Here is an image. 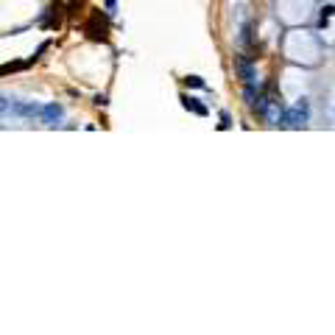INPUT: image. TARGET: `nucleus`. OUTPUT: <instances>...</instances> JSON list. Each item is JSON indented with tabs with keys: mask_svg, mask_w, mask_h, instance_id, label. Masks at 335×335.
<instances>
[{
	"mask_svg": "<svg viewBox=\"0 0 335 335\" xmlns=\"http://www.w3.org/2000/svg\"><path fill=\"white\" fill-rule=\"evenodd\" d=\"M84 34H87L89 39H95V42H106V39H109V25H106V20L100 17V11H89L87 22H84Z\"/></svg>",
	"mask_w": 335,
	"mask_h": 335,
	"instance_id": "1",
	"label": "nucleus"
},
{
	"mask_svg": "<svg viewBox=\"0 0 335 335\" xmlns=\"http://www.w3.org/2000/svg\"><path fill=\"white\" fill-rule=\"evenodd\" d=\"M28 61H9V64H0V76H9V73H17V70H25Z\"/></svg>",
	"mask_w": 335,
	"mask_h": 335,
	"instance_id": "2",
	"label": "nucleus"
}]
</instances>
